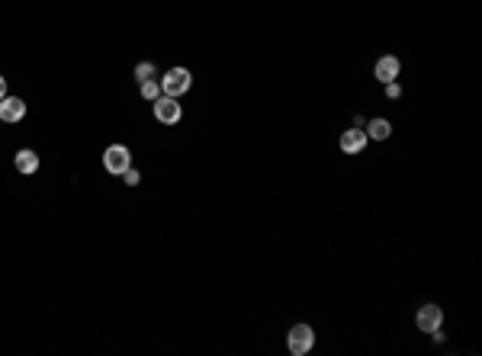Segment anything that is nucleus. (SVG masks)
Segmentation results:
<instances>
[{
	"label": "nucleus",
	"mask_w": 482,
	"mask_h": 356,
	"mask_svg": "<svg viewBox=\"0 0 482 356\" xmlns=\"http://www.w3.org/2000/svg\"><path fill=\"white\" fill-rule=\"evenodd\" d=\"M151 109H155V119L161 122V125H177V122L183 119V107L177 97H167V93H161L155 103H151Z\"/></svg>",
	"instance_id": "f257e3e1"
},
{
	"label": "nucleus",
	"mask_w": 482,
	"mask_h": 356,
	"mask_svg": "<svg viewBox=\"0 0 482 356\" xmlns=\"http://www.w3.org/2000/svg\"><path fill=\"white\" fill-rule=\"evenodd\" d=\"M158 83H161V93H167V97H177V100H181L183 93L190 90V83H193V74H190L187 68H171Z\"/></svg>",
	"instance_id": "f03ea898"
},
{
	"label": "nucleus",
	"mask_w": 482,
	"mask_h": 356,
	"mask_svg": "<svg viewBox=\"0 0 482 356\" xmlns=\"http://www.w3.org/2000/svg\"><path fill=\"white\" fill-rule=\"evenodd\" d=\"M103 167H106V174L122 177L132 167V151H129L126 144H110L103 151Z\"/></svg>",
	"instance_id": "7ed1b4c3"
},
{
	"label": "nucleus",
	"mask_w": 482,
	"mask_h": 356,
	"mask_svg": "<svg viewBox=\"0 0 482 356\" xmlns=\"http://www.w3.org/2000/svg\"><path fill=\"white\" fill-rule=\"evenodd\" d=\"M287 347L293 356H309V350L315 347V331L309 324H296L287 334Z\"/></svg>",
	"instance_id": "20e7f679"
},
{
	"label": "nucleus",
	"mask_w": 482,
	"mask_h": 356,
	"mask_svg": "<svg viewBox=\"0 0 482 356\" xmlns=\"http://www.w3.org/2000/svg\"><path fill=\"white\" fill-rule=\"evenodd\" d=\"M415 324H418V331H424V334L441 331V324H444V308H437V305H422L418 315H415Z\"/></svg>",
	"instance_id": "39448f33"
},
{
	"label": "nucleus",
	"mask_w": 482,
	"mask_h": 356,
	"mask_svg": "<svg viewBox=\"0 0 482 356\" xmlns=\"http://www.w3.org/2000/svg\"><path fill=\"white\" fill-rule=\"evenodd\" d=\"M26 119V100H20V97H4L0 100V122H23Z\"/></svg>",
	"instance_id": "423d86ee"
},
{
	"label": "nucleus",
	"mask_w": 482,
	"mask_h": 356,
	"mask_svg": "<svg viewBox=\"0 0 482 356\" xmlns=\"http://www.w3.org/2000/svg\"><path fill=\"white\" fill-rule=\"evenodd\" d=\"M367 132L363 129H347V132H341V138H338V144H341V151L344 154H363V148H367Z\"/></svg>",
	"instance_id": "0eeeda50"
},
{
	"label": "nucleus",
	"mask_w": 482,
	"mask_h": 356,
	"mask_svg": "<svg viewBox=\"0 0 482 356\" xmlns=\"http://www.w3.org/2000/svg\"><path fill=\"white\" fill-rule=\"evenodd\" d=\"M399 71H402V61L396 58V55H383V58L377 61L373 74H377L379 83H392V81H399Z\"/></svg>",
	"instance_id": "6e6552de"
},
{
	"label": "nucleus",
	"mask_w": 482,
	"mask_h": 356,
	"mask_svg": "<svg viewBox=\"0 0 482 356\" xmlns=\"http://www.w3.org/2000/svg\"><path fill=\"white\" fill-rule=\"evenodd\" d=\"M13 164H16V170L20 174H36L39 170V154L32 151V148H23V151H16V158H13Z\"/></svg>",
	"instance_id": "1a4fd4ad"
},
{
	"label": "nucleus",
	"mask_w": 482,
	"mask_h": 356,
	"mask_svg": "<svg viewBox=\"0 0 482 356\" xmlns=\"http://www.w3.org/2000/svg\"><path fill=\"white\" fill-rule=\"evenodd\" d=\"M367 125V138H373V142H386V138L392 135V122L389 119H370V122H363Z\"/></svg>",
	"instance_id": "9d476101"
},
{
	"label": "nucleus",
	"mask_w": 482,
	"mask_h": 356,
	"mask_svg": "<svg viewBox=\"0 0 482 356\" xmlns=\"http://www.w3.org/2000/svg\"><path fill=\"white\" fill-rule=\"evenodd\" d=\"M138 93H142V100H148V103H155V100L161 97V83L151 77V81H142V87H138Z\"/></svg>",
	"instance_id": "9b49d317"
},
{
	"label": "nucleus",
	"mask_w": 482,
	"mask_h": 356,
	"mask_svg": "<svg viewBox=\"0 0 482 356\" xmlns=\"http://www.w3.org/2000/svg\"><path fill=\"white\" fill-rule=\"evenodd\" d=\"M136 77H138V83L151 81V77H155V64H151V61H142V64L136 68Z\"/></svg>",
	"instance_id": "f8f14e48"
},
{
	"label": "nucleus",
	"mask_w": 482,
	"mask_h": 356,
	"mask_svg": "<svg viewBox=\"0 0 482 356\" xmlns=\"http://www.w3.org/2000/svg\"><path fill=\"white\" fill-rule=\"evenodd\" d=\"M122 180H126V183H129V186H138V183H142V174H138L136 167H129L126 174H122Z\"/></svg>",
	"instance_id": "ddd939ff"
},
{
	"label": "nucleus",
	"mask_w": 482,
	"mask_h": 356,
	"mask_svg": "<svg viewBox=\"0 0 482 356\" xmlns=\"http://www.w3.org/2000/svg\"><path fill=\"white\" fill-rule=\"evenodd\" d=\"M383 87H386V97H389V100H399V97H402V87H399L396 81H392V83H383Z\"/></svg>",
	"instance_id": "4468645a"
},
{
	"label": "nucleus",
	"mask_w": 482,
	"mask_h": 356,
	"mask_svg": "<svg viewBox=\"0 0 482 356\" xmlns=\"http://www.w3.org/2000/svg\"><path fill=\"white\" fill-rule=\"evenodd\" d=\"M7 97V81H4V77H0V100Z\"/></svg>",
	"instance_id": "2eb2a0df"
}]
</instances>
